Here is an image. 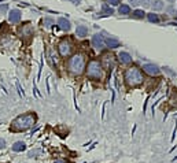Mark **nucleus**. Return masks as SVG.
<instances>
[{
    "label": "nucleus",
    "mask_w": 177,
    "mask_h": 163,
    "mask_svg": "<svg viewBox=\"0 0 177 163\" xmlns=\"http://www.w3.org/2000/svg\"><path fill=\"white\" fill-rule=\"evenodd\" d=\"M85 63H87L85 55L77 52L74 55H71L67 60V70L74 76H81L85 70Z\"/></svg>",
    "instance_id": "obj_1"
},
{
    "label": "nucleus",
    "mask_w": 177,
    "mask_h": 163,
    "mask_svg": "<svg viewBox=\"0 0 177 163\" xmlns=\"http://www.w3.org/2000/svg\"><path fill=\"white\" fill-rule=\"evenodd\" d=\"M36 122V115L35 114H24V115H19L18 118L12 121L11 123V130L12 132H24L30 129Z\"/></svg>",
    "instance_id": "obj_2"
},
{
    "label": "nucleus",
    "mask_w": 177,
    "mask_h": 163,
    "mask_svg": "<svg viewBox=\"0 0 177 163\" xmlns=\"http://www.w3.org/2000/svg\"><path fill=\"white\" fill-rule=\"evenodd\" d=\"M124 80H125V84L129 88H135V87H139L144 78H143L142 70L139 67H136V66H132V67H128L124 71Z\"/></svg>",
    "instance_id": "obj_3"
},
{
    "label": "nucleus",
    "mask_w": 177,
    "mask_h": 163,
    "mask_svg": "<svg viewBox=\"0 0 177 163\" xmlns=\"http://www.w3.org/2000/svg\"><path fill=\"white\" fill-rule=\"evenodd\" d=\"M87 76L89 77L91 80H95V81H99L103 78V66L99 60L92 59L88 62Z\"/></svg>",
    "instance_id": "obj_4"
},
{
    "label": "nucleus",
    "mask_w": 177,
    "mask_h": 163,
    "mask_svg": "<svg viewBox=\"0 0 177 163\" xmlns=\"http://www.w3.org/2000/svg\"><path fill=\"white\" fill-rule=\"evenodd\" d=\"M58 49H59V55L62 58H67V56L71 54V49H73V44L69 39H63L58 45Z\"/></svg>",
    "instance_id": "obj_5"
},
{
    "label": "nucleus",
    "mask_w": 177,
    "mask_h": 163,
    "mask_svg": "<svg viewBox=\"0 0 177 163\" xmlns=\"http://www.w3.org/2000/svg\"><path fill=\"white\" fill-rule=\"evenodd\" d=\"M143 71L144 73H147V74H148V76H158V74H159V71H161V70H159V67H158L157 64H154V63H146V64H143Z\"/></svg>",
    "instance_id": "obj_6"
},
{
    "label": "nucleus",
    "mask_w": 177,
    "mask_h": 163,
    "mask_svg": "<svg viewBox=\"0 0 177 163\" xmlns=\"http://www.w3.org/2000/svg\"><path fill=\"white\" fill-rule=\"evenodd\" d=\"M92 45H94L96 49H103L104 48V39H103L99 33H96V34H94V37H92Z\"/></svg>",
    "instance_id": "obj_7"
},
{
    "label": "nucleus",
    "mask_w": 177,
    "mask_h": 163,
    "mask_svg": "<svg viewBox=\"0 0 177 163\" xmlns=\"http://www.w3.org/2000/svg\"><path fill=\"white\" fill-rule=\"evenodd\" d=\"M8 19L11 24H17V22H19L21 19V11L19 10H11L10 12V15H8Z\"/></svg>",
    "instance_id": "obj_8"
},
{
    "label": "nucleus",
    "mask_w": 177,
    "mask_h": 163,
    "mask_svg": "<svg viewBox=\"0 0 177 163\" xmlns=\"http://www.w3.org/2000/svg\"><path fill=\"white\" fill-rule=\"evenodd\" d=\"M58 26L62 29V30H66V32H69V30H70V28H71V24L66 19V18H59V19H58Z\"/></svg>",
    "instance_id": "obj_9"
},
{
    "label": "nucleus",
    "mask_w": 177,
    "mask_h": 163,
    "mask_svg": "<svg viewBox=\"0 0 177 163\" xmlns=\"http://www.w3.org/2000/svg\"><path fill=\"white\" fill-rule=\"evenodd\" d=\"M103 64H104L107 69L114 67V56H113V55H104V56H103L102 66H103Z\"/></svg>",
    "instance_id": "obj_10"
},
{
    "label": "nucleus",
    "mask_w": 177,
    "mask_h": 163,
    "mask_svg": "<svg viewBox=\"0 0 177 163\" xmlns=\"http://www.w3.org/2000/svg\"><path fill=\"white\" fill-rule=\"evenodd\" d=\"M76 36L80 37V39H84L85 36H88V28L84 26V25L77 26V29H76Z\"/></svg>",
    "instance_id": "obj_11"
},
{
    "label": "nucleus",
    "mask_w": 177,
    "mask_h": 163,
    "mask_svg": "<svg viewBox=\"0 0 177 163\" xmlns=\"http://www.w3.org/2000/svg\"><path fill=\"white\" fill-rule=\"evenodd\" d=\"M118 59L121 60V63L128 64V63H130V62H132V56H130L128 52L121 51L119 54H118Z\"/></svg>",
    "instance_id": "obj_12"
},
{
    "label": "nucleus",
    "mask_w": 177,
    "mask_h": 163,
    "mask_svg": "<svg viewBox=\"0 0 177 163\" xmlns=\"http://www.w3.org/2000/svg\"><path fill=\"white\" fill-rule=\"evenodd\" d=\"M104 44H106L107 47H110V48H117L119 47V41L117 40V39H113V37H107L106 40H104Z\"/></svg>",
    "instance_id": "obj_13"
},
{
    "label": "nucleus",
    "mask_w": 177,
    "mask_h": 163,
    "mask_svg": "<svg viewBox=\"0 0 177 163\" xmlns=\"http://www.w3.org/2000/svg\"><path fill=\"white\" fill-rule=\"evenodd\" d=\"M25 148H26V145H25L24 141H17V143H14V145H12V149L15 152L25 151Z\"/></svg>",
    "instance_id": "obj_14"
},
{
    "label": "nucleus",
    "mask_w": 177,
    "mask_h": 163,
    "mask_svg": "<svg viewBox=\"0 0 177 163\" xmlns=\"http://www.w3.org/2000/svg\"><path fill=\"white\" fill-rule=\"evenodd\" d=\"M151 7H153L154 11H161L162 8H163V1L162 0H154Z\"/></svg>",
    "instance_id": "obj_15"
},
{
    "label": "nucleus",
    "mask_w": 177,
    "mask_h": 163,
    "mask_svg": "<svg viewBox=\"0 0 177 163\" xmlns=\"http://www.w3.org/2000/svg\"><path fill=\"white\" fill-rule=\"evenodd\" d=\"M118 12L122 14V15H128V14H130V7L128 4H121V6L118 7Z\"/></svg>",
    "instance_id": "obj_16"
},
{
    "label": "nucleus",
    "mask_w": 177,
    "mask_h": 163,
    "mask_svg": "<svg viewBox=\"0 0 177 163\" xmlns=\"http://www.w3.org/2000/svg\"><path fill=\"white\" fill-rule=\"evenodd\" d=\"M132 16L136 18V19H143V18L146 16V12L143 11V10H135V11L132 12Z\"/></svg>",
    "instance_id": "obj_17"
},
{
    "label": "nucleus",
    "mask_w": 177,
    "mask_h": 163,
    "mask_svg": "<svg viewBox=\"0 0 177 163\" xmlns=\"http://www.w3.org/2000/svg\"><path fill=\"white\" fill-rule=\"evenodd\" d=\"M102 12L103 14H106V15H111V14H114V10H113L107 3H104L102 6Z\"/></svg>",
    "instance_id": "obj_18"
},
{
    "label": "nucleus",
    "mask_w": 177,
    "mask_h": 163,
    "mask_svg": "<svg viewBox=\"0 0 177 163\" xmlns=\"http://www.w3.org/2000/svg\"><path fill=\"white\" fill-rule=\"evenodd\" d=\"M147 18H148L150 22H154V24H158V22H159V16H158L157 14H154V12L147 14Z\"/></svg>",
    "instance_id": "obj_19"
},
{
    "label": "nucleus",
    "mask_w": 177,
    "mask_h": 163,
    "mask_svg": "<svg viewBox=\"0 0 177 163\" xmlns=\"http://www.w3.org/2000/svg\"><path fill=\"white\" fill-rule=\"evenodd\" d=\"M21 33H22L24 36H32V28L29 25H25L24 28L21 29Z\"/></svg>",
    "instance_id": "obj_20"
},
{
    "label": "nucleus",
    "mask_w": 177,
    "mask_h": 163,
    "mask_svg": "<svg viewBox=\"0 0 177 163\" xmlns=\"http://www.w3.org/2000/svg\"><path fill=\"white\" fill-rule=\"evenodd\" d=\"M44 25H45V28H51L52 25H54V21L51 18H45L44 19Z\"/></svg>",
    "instance_id": "obj_21"
},
{
    "label": "nucleus",
    "mask_w": 177,
    "mask_h": 163,
    "mask_svg": "<svg viewBox=\"0 0 177 163\" xmlns=\"http://www.w3.org/2000/svg\"><path fill=\"white\" fill-rule=\"evenodd\" d=\"M140 4H143L144 7H151V4H153V0H140Z\"/></svg>",
    "instance_id": "obj_22"
},
{
    "label": "nucleus",
    "mask_w": 177,
    "mask_h": 163,
    "mask_svg": "<svg viewBox=\"0 0 177 163\" xmlns=\"http://www.w3.org/2000/svg\"><path fill=\"white\" fill-rule=\"evenodd\" d=\"M107 3L111 4V6H119L121 0H107Z\"/></svg>",
    "instance_id": "obj_23"
},
{
    "label": "nucleus",
    "mask_w": 177,
    "mask_h": 163,
    "mask_svg": "<svg viewBox=\"0 0 177 163\" xmlns=\"http://www.w3.org/2000/svg\"><path fill=\"white\" fill-rule=\"evenodd\" d=\"M7 4H3V6H0V12H6L7 11Z\"/></svg>",
    "instance_id": "obj_24"
},
{
    "label": "nucleus",
    "mask_w": 177,
    "mask_h": 163,
    "mask_svg": "<svg viewBox=\"0 0 177 163\" xmlns=\"http://www.w3.org/2000/svg\"><path fill=\"white\" fill-rule=\"evenodd\" d=\"M130 3H132V6H139L140 4V0H129Z\"/></svg>",
    "instance_id": "obj_25"
},
{
    "label": "nucleus",
    "mask_w": 177,
    "mask_h": 163,
    "mask_svg": "<svg viewBox=\"0 0 177 163\" xmlns=\"http://www.w3.org/2000/svg\"><path fill=\"white\" fill-rule=\"evenodd\" d=\"M6 147V141L3 139H0V148H4Z\"/></svg>",
    "instance_id": "obj_26"
},
{
    "label": "nucleus",
    "mask_w": 177,
    "mask_h": 163,
    "mask_svg": "<svg viewBox=\"0 0 177 163\" xmlns=\"http://www.w3.org/2000/svg\"><path fill=\"white\" fill-rule=\"evenodd\" d=\"M54 163H66L65 160H56V162H54Z\"/></svg>",
    "instance_id": "obj_27"
},
{
    "label": "nucleus",
    "mask_w": 177,
    "mask_h": 163,
    "mask_svg": "<svg viewBox=\"0 0 177 163\" xmlns=\"http://www.w3.org/2000/svg\"><path fill=\"white\" fill-rule=\"evenodd\" d=\"M168 1H170V3H172V1H174V0H168Z\"/></svg>",
    "instance_id": "obj_28"
},
{
    "label": "nucleus",
    "mask_w": 177,
    "mask_h": 163,
    "mask_svg": "<svg viewBox=\"0 0 177 163\" xmlns=\"http://www.w3.org/2000/svg\"><path fill=\"white\" fill-rule=\"evenodd\" d=\"M176 21H177V16H176Z\"/></svg>",
    "instance_id": "obj_29"
}]
</instances>
